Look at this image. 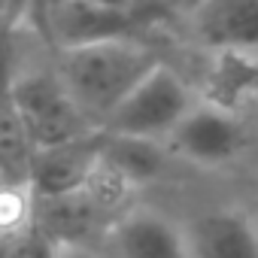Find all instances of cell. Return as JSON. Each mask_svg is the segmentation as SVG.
<instances>
[{
	"label": "cell",
	"mask_w": 258,
	"mask_h": 258,
	"mask_svg": "<svg viewBox=\"0 0 258 258\" xmlns=\"http://www.w3.org/2000/svg\"><path fill=\"white\" fill-rule=\"evenodd\" d=\"M167 149L161 143L137 140V137H118L97 131V161L100 167L118 179L127 191L137 185H149L164 173L167 164Z\"/></svg>",
	"instance_id": "obj_9"
},
{
	"label": "cell",
	"mask_w": 258,
	"mask_h": 258,
	"mask_svg": "<svg viewBox=\"0 0 258 258\" xmlns=\"http://www.w3.org/2000/svg\"><path fill=\"white\" fill-rule=\"evenodd\" d=\"M46 258H103V255L94 252L91 246H85L82 240H73V237H55L52 246L46 249Z\"/></svg>",
	"instance_id": "obj_10"
},
{
	"label": "cell",
	"mask_w": 258,
	"mask_h": 258,
	"mask_svg": "<svg viewBox=\"0 0 258 258\" xmlns=\"http://www.w3.org/2000/svg\"><path fill=\"white\" fill-rule=\"evenodd\" d=\"M255 222H258V216H255Z\"/></svg>",
	"instance_id": "obj_14"
},
{
	"label": "cell",
	"mask_w": 258,
	"mask_h": 258,
	"mask_svg": "<svg viewBox=\"0 0 258 258\" xmlns=\"http://www.w3.org/2000/svg\"><path fill=\"white\" fill-rule=\"evenodd\" d=\"M10 109L19 134L37 149H55L94 134L97 127L79 112L55 70H25L13 79Z\"/></svg>",
	"instance_id": "obj_3"
},
{
	"label": "cell",
	"mask_w": 258,
	"mask_h": 258,
	"mask_svg": "<svg viewBox=\"0 0 258 258\" xmlns=\"http://www.w3.org/2000/svg\"><path fill=\"white\" fill-rule=\"evenodd\" d=\"M0 4H7V7H13V10H22V7L31 4V0H0Z\"/></svg>",
	"instance_id": "obj_12"
},
{
	"label": "cell",
	"mask_w": 258,
	"mask_h": 258,
	"mask_svg": "<svg viewBox=\"0 0 258 258\" xmlns=\"http://www.w3.org/2000/svg\"><path fill=\"white\" fill-rule=\"evenodd\" d=\"M158 61L161 58L155 55L152 46H146L134 34H124L61 49L55 55L52 70L58 73L61 85L79 106V112L100 131L106 115Z\"/></svg>",
	"instance_id": "obj_1"
},
{
	"label": "cell",
	"mask_w": 258,
	"mask_h": 258,
	"mask_svg": "<svg viewBox=\"0 0 258 258\" xmlns=\"http://www.w3.org/2000/svg\"><path fill=\"white\" fill-rule=\"evenodd\" d=\"M37 16L55 52L109 37H124L137 28V16L103 7L97 0H37Z\"/></svg>",
	"instance_id": "obj_6"
},
{
	"label": "cell",
	"mask_w": 258,
	"mask_h": 258,
	"mask_svg": "<svg viewBox=\"0 0 258 258\" xmlns=\"http://www.w3.org/2000/svg\"><path fill=\"white\" fill-rule=\"evenodd\" d=\"M109 249L112 258H191L185 225L149 204L127 207L112 219Z\"/></svg>",
	"instance_id": "obj_7"
},
{
	"label": "cell",
	"mask_w": 258,
	"mask_h": 258,
	"mask_svg": "<svg viewBox=\"0 0 258 258\" xmlns=\"http://www.w3.org/2000/svg\"><path fill=\"white\" fill-rule=\"evenodd\" d=\"M198 97H201V91L176 67L158 61L106 115L100 131L164 146L170 131L179 124V118L191 109V103Z\"/></svg>",
	"instance_id": "obj_2"
},
{
	"label": "cell",
	"mask_w": 258,
	"mask_h": 258,
	"mask_svg": "<svg viewBox=\"0 0 258 258\" xmlns=\"http://www.w3.org/2000/svg\"><path fill=\"white\" fill-rule=\"evenodd\" d=\"M249 146V127L240 109L201 94L164 140L170 158L195 167H225Z\"/></svg>",
	"instance_id": "obj_4"
},
{
	"label": "cell",
	"mask_w": 258,
	"mask_h": 258,
	"mask_svg": "<svg viewBox=\"0 0 258 258\" xmlns=\"http://www.w3.org/2000/svg\"><path fill=\"white\" fill-rule=\"evenodd\" d=\"M185 25L204 52L258 61V0H198Z\"/></svg>",
	"instance_id": "obj_5"
},
{
	"label": "cell",
	"mask_w": 258,
	"mask_h": 258,
	"mask_svg": "<svg viewBox=\"0 0 258 258\" xmlns=\"http://www.w3.org/2000/svg\"><path fill=\"white\" fill-rule=\"evenodd\" d=\"M97 4L112 7V10H121V13H131V16H137V19H140V13L152 4V0H97Z\"/></svg>",
	"instance_id": "obj_11"
},
{
	"label": "cell",
	"mask_w": 258,
	"mask_h": 258,
	"mask_svg": "<svg viewBox=\"0 0 258 258\" xmlns=\"http://www.w3.org/2000/svg\"><path fill=\"white\" fill-rule=\"evenodd\" d=\"M191 258H258V222L237 204H213L185 225Z\"/></svg>",
	"instance_id": "obj_8"
},
{
	"label": "cell",
	"mask_w": 258,
	"mask_h": 258,
	"mask_svg": "<svg viewBox=\"0 0 258 258\" xmlns=\"http://www.w3.org/2000/svg\"><path fill=\"white\" fill-rule=\"evenodd\" d=\"M255 100H258V94H255Z\"/></svg>",
	"instance_id": "obj_13"
}]
</instances>
